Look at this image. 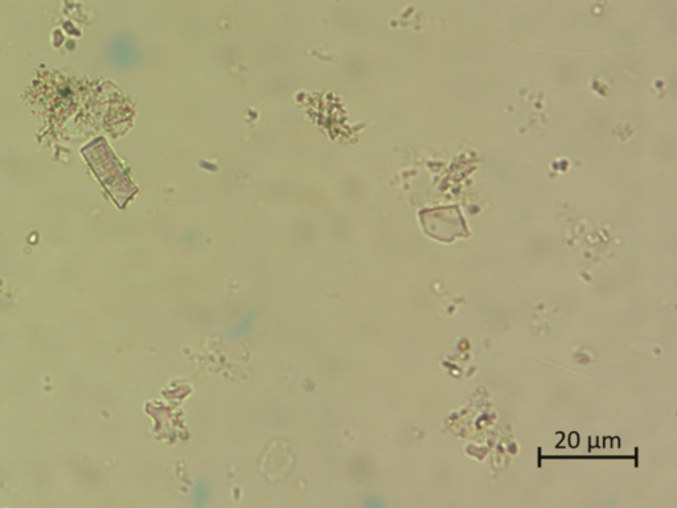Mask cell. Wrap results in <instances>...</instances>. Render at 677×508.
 Listing matches in <instances>:
<instances>
[{
  "label": "cell",
  "instance_id": "cell-1",
  "mask_svg": "<svg viewBox=\"0 0 677 508\" xmlns=\"http://www.w3.org/2000/svg\"><path fill=\"white\" fill-rule=\"evenodd\" d=\"M108 52L111 61L122 69H128L137 65L139 60L135 43L126 33H119L115 36L108 46Z\"/></svg>",
  "mask_w": 677,
  "mask_h": 508
},
{
  "label": "cell",
  "instance_id": "cell-2",
  "mask_svg": "<svg viewBox=\"0 0 677 508\" xmlns=\"http://www.w3.org/2000/svg\"><path fill=\"white\" fill-rule=\"evenodd\" d=\"M259 320V315L257 311H248L244 317L236 322L233 326L225 330V338L229 340H238V339H245L252 333L254 327L257 326Z\"/></svg>",
  "mask_w": 677,
  "mask_h": 508
},
{
  "label": "cell",
  "instance_id": "cell-3",
  "mask_svg": "<svg viewBox=\"0 0 677 508\" xmlns=\"http://www.w3.org/2000/svg\"><path fill=\"white\" fill-rule=\"evenodd\" d=\"M212 496V486L206 478H197L189 492V499H190V506L195 508L204 507L208 505L209 499Z\"/></svg>",
  "mask_w": 677,
  "mask_h": 508
},
{
  "label": "cell",
  "instance_id": "cell-4",
  "mask_svg": "<svg viewBox=\"0 0 677 508\" xmlns=\"http://www.w3.org/2000/svg\"><path fill=\"white\" fill-rule=\"evenodd\" d=\"M364 506L368 508L384 507V502H382V500H381V498H378V496H369V498H366V500L364 502Z\"/></svg>",
  "mask_w": 677,
  "mask_h": 508
}]
</instances>
